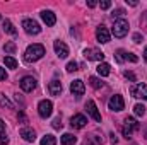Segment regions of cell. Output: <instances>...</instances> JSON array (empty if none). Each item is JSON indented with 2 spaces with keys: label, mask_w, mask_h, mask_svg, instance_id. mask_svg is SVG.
Returning <instances> with one entry per match:
<instances>
[{
  "label": "cell",
  "mask_w": 147,
  "mask_h": 145,
  "mask_svg": "<svg viewBox=\"0 0 147 145\" xmlns=\"http://www.w3.org/2000/svg\"><path fill=\"white\" fill-rule=\"evenodd\" d=\"M43 55H45V46L36 43V44L28 46V50L24 53V60L26 62H38L39 58H43Z\"/></svg>",
  "instance_id": "6da1fadb"
},
{
  "label": "cell",
  "mask_w": 147,
  "mask_h": 145,
  "mask_svg": "<svg viewBox=\"0 0 147 145\" xmlns=\"http://www.w3.org/2000/svg\"><path fill=\"white\" fill-rule=\"evenodd\" d=\"M111 31H113L115 38H125L127 33H128V22H127L125 19H116Z\"/></svg>",
  "instance_id": "7a4b0ae2"
},
{
  "label": "cell",
  "mask_w": 147,
  "mask_h": 145,
  "mask_svg": "<svg viewBox=\"0 0 147 145\" xmlns=\"http://www.w3.org/2000/svg\"><path fill=\"white\" fill-rule=\"evenodd\" d=\"M140 126H139V123L134 118H125V123H123V135H125V138H130L132 133L137 132Z\"/></svg>",
  "instance_id": "3957f363"
},
{
  "label": "cell",
  "mask_w": 147,
  "mask_h": 145,
  "mask_svg": "<svg viewBox=\"0 0 147 145\" xmlns=\"http://www.w3.org/2000/svg\"><path fill=\"white\" fill-rule=\"evenodd\" d=\"M38 113H39L41 118H50L51 113H53V104H51V101H48V99L39 101V104H38Z\"/></svg>",
  "instance_id": "277c9868"
},
{
  "label": "cell",
  "mask_w": 147,
  "mask_h": 145,
  "mask_svg": "<svg viewBox=\"0 0 147 145\" xmlns=\"http://www.w3.org/2000/svg\"><path fill=\"white\" fill-rule=\"evenodd\" d=\"M84 56H86V60H91V62H103L105 53L96 48H87V50H84Z\"/></svg>",
  "instance_id": "5b68a950"
},
{
  "label": "cell",
  "mask_w": 147,
  "mask_h": 145,
  "mask_svg": "<svg viewBox=\"0 0 147 145\" xmlns=\"http://www.w3.org/2000/svg\"><path fill=\"white\" fill-rule=\"evenodd\" d=\"M22 28H24V31L28 34H39L41 33L39 24H38L36 21H33V19H24L22 21Z\"/></svg>",
  "instance_id": "8992f818"
},
{
  "label": "cell",
  "mask_w": 147,
  "mask_h": 145,
  "mask_svg": "<svg viewBox=\"0 0 147 145\" xmlns=\"http://www.w3.org/2000/svg\"><path fill=\"white\" fill-rule=\"evenodd\" d=\"M108 106H110L111 111H123V108H125V101H123V97H121L120 94H116V96H111Z\"/></svg>",
  "instance_id": "52a82bcc"
},
{
  "label": "cell",
  "mask_w": 147,
  "mask_h": 145,
  "mask_svg": "<svg viewBox=\"0 0 147 145\" xmlns=\"http://www.w3.org/2000/svg\"><path fill=\"white\" fill-rule=\"evenodd\" d=\"M53 48H55V53H57V56L58 58H67L69 56V46L63 43V41H55L53 43Z\"/></svg>",
  "instance_id": "ba28073f"
},
{
  "label": "cell",
  "mask_w": 147,
  "mask_h": 145,
  "mask_svg": "<svg viewBox=\"0 0 147 145\" xmlns=\"http://www.w3.org/2000/svg\"><path fill=\"white\" fill-rule=\"evenodd\" d=\"M130 92L137 99H147V84H137V85H134Z\"/></svg>",
  "instance_id": "9c48e42d"
},
{
  "label": "cell",
  "mask_w": 147,
  "mask_h": 145,
  "mask_svg": "<svg viewBox=\"0 0 147 145\" xmlns=\"http://www.w3.org/2000/svg\"><path fill=\"white\" fill-rule=\"evenodd\" d=\"M70 92H72L75 97H80V96H84V92H86V85H84V82L82 80H74L72 84H70Z\"/></svg>",
  "instance_id": "30bf717a"
},
{
  "label": "cell",
  "mask_w": 147,
  "mask_h": 145,
  "mask_svg": "<svg viewBox=\"0 0 147 145\" xmlns=\"http://www.w3.org/2000/svg\"><path fill=\"white\" fill-rule=\"evenodd\" d=\"M86 109H87V113H89V116L94 119V121H101V113L98 111V106H96V103L94 101H87L86 103Z\"/></svg>",
  "instance_id": "8fae6325"
},
{
  "label": "cell",
  "mask_w": 147,
  "mask_h": 145,
  "mask_svg": "<svg viewBox=\"0 0 147 145\" xmlns=\"http://www.w3.org/2000/svg\"><path fill=\"white\" fill-rule=\"evenodd\" d=\"M21 89L24 92H33L36 89V80L33 77H22L21 79Z\"/></svg>",
  "instance_id": "7c38bea8"
},
{
  "label": "cell",
  "mask_w": 147,
  "mask_h": 145,
  "mask_svg": "<svg viewBox=\"0 0 147 145\" xmlns=\"http://www.w3.org/2000/svg\"><path fill=\"white\" fill-rule=\"evenodd\" d=\"M96 38H98V41L99 43H103V44H106V43H110V31H108V28L106 26H99L98 29H96Z\"/></svg>",
  "instance_id": "4fadbf2b"
},
{
  "label": "cell",
  "mask_w": 147,
  "mask_h": 145,
  "mask_svg": "<svg viewBox=\"0 0 147 145\" xmlns=\"http://www.w3.org/2000/svg\"><path fill=\"white\" fill-rule=\"evenodd\" d=\"M70 125H72L74 128H84L87 125V118L84 114H74L72 118H70Z\"/></svg>",
  "instance_id": "5bb4252c"
},
{
  "label": "cell",
  "mask_w": 147,
  "mask_h": 145,
  "mask_svg": "<svg viewBox=\"0 0 147 145\" xmlns=\"http://www.w3.org/2000/svg\"><path fill=\"white\" fill-rule=\"evenodd\" d=\"M41 19H43V22L46 26H55V22H57V17H55V14L51 10H43L41 12Z\"/></svg>",
  "instance_id": "9a60e30c"
},
{
  "label": "cell",
  "mask_w": 147,
  "mask_h": 145,
  "mask_svg": "<svg viewBox=\"0 0 147 145\" xmlns=\"http://www.w3.org/2000/svg\"><path fill=\"white\" fill-rule=\"evenodd\" d=\"M48 91H50V94L51 96H60L62 94V82L60 80H51L50 84H48Z\"/></svg>",
  "instance_id": "2e32d148"
},
{
  "label": "cell",
  "mask_w": 147,
  "mask_h": 145,
  "mask_svg": "<svg viewBox=\"0 0 147 145\" xmlns=\"http://www.w3.org/2000/svg\"><path fill=\"white\" fill-rule=\"evenodd\" d=\"M21 137L26 140V142H34L36 140V133H34V130L33 128H28V126H24V128H21Z\"/></svg>",
  "instance_id": "e0dca14e"
},
{
  "label": "cell",
  "mask_w": 147,
  "mask_h": 145,
  "mask_svg": "<svg viewBox=\"0 0 147 145\" xmlns=\"http://www.w3.org/2000/svg\"><path fill=\"white\" fill-rule=\"evenodd\" d=\"M2 28H3V31H5L7 34H10V36H16V34H17V29L14 28V24H12L9 19H5V21H3Z\"/></svg>",
  "instance_id": "ac0fdd59"
},
{
  "label": "cell",
  "mask_w": 147,
  "mask_h": 145,
  "mask_svg": "<svg viewBox=\"0 0 147 145\" xmlns=\"http://www.w3.org/2000/svg\"><path fill=\"white\" fill-rule=\"evenodd\" d=\"M96 70H98V73H99L101 77H108L110 72H111V67L108 65V63H105V62H103V63H99V65H98V68H96Z\"/></svg>",
  "instance_id": "d6986e66"
},
{
  "label": "cell",
  "mask_w": 147,
  "mask_h": 145,
  "mask_svg": "<svg viewBox=\"0 0 147 145\" xmlns=\"http://www.w3.org/2000/svg\"><path fill=\"white\" fill-rule=\"evenodd\" d=\"M77 142V137H74L72 133H63L62 137V145H74Z\"/></svg>",
  "instance_id": "ffe728a7"
},
{
  "label": "cell",
  "mask_w": 147,
  "mask_h": 145,
  "mask_svg": "<svg viewBox=\"0 0 147 145\" xmlns=\"http://www.w3.org/2000/svg\"><path fill=\"white\" fill-rule=\"evenodd\" d=\"M3 63H5L9 68H17V60H16L14 56H10V55H7V56L3 58Z\"/></svg>",
  "instance_id": "44dd1931"
},
{
  "label": "cell",
  "mask_w": 147,
  "mask_h": 145,
  "mask_svg": "<svg viewBox=\"0 0 147 145\" xmlns=\"http://www.w3.org/2000/svg\"><path fill=\"white\" fill-rule=\"evenodd\" d=\"M0 106H2V108H7V109L14 108V104L7 99V96H5V94H0Z\"/></svg>",
  "instance_id": "7402d4cb"
},
{
  "label": "cell",
  "mask_w": 147,
  "mask_h": 145,
  "mask_svg": "<svg viewBox=\"0 0 147 145\" xmlns=\"http://www.w3.org/2000/svg\"><path fill=\"white\" fill-rule=\"evenodd\" d=\"M41 145H57V138L53 135H45L41 138Z\"/></svg>",
  "instance_id": "603a6c76"
},
{
  "label": "cell",
  "mask_w": 147,
  "mask_h": 145,
  "mask_svg": "<svg viewBox=\"0 0 147 145\" xmlns=\"http://www.w3.org/2000/svg\"><path fill=\"white\" fill-rule=\"evenodd\" d=\"M115 56H116V62H118V63H123V62L127 60V51H125V50H118V51L115 53Z\"/></svg>",
  "instance_id": "cb8c5ba5"
},
{
  "label": "cell",
  "mask_w": 147,
  "mask_h": 145,
  "mask_svg": "<svg viewBox=\"0 0 147 145\" xmlns=\"http://www.w3.org/2000/svg\"><path fill=\"white\" fill-rule=\"evenodd\" d=\"M89 82H91V85H92L94 89H101V87L105 85V82H101V79H98V77H91Z\"/></svg>",
  "instance_id": "d4e9b609"
},
{
  "label": "cell",
  "mask_w": 147,
  "mask_h": 145,
  "mask_svg": "<svg viewBox=\"0 0 147 145\" xmlns=\"http://www.w3.org/2000/svg\"><path fill=\"white\" fill-rule=\"evenodd\" d=\"M134 111H135L137 116H144V114H146V106H142V104H135V106H134Z\"/></svg>",
  "instance_id": "484cf974"
},
{
  "label": "cell",
  "mask_w": 147,
  "mask_h": 145,
  "mask_svg": "<svg viewBox=\"0 0 147 145\" xmlns=\"http://www.w3.org/2000/svg\"><path fill=\"white\" fill-rule=\"evenodd\" d=\"M3 50H5L7 53H14V51H16V43H12V41L5 43V44H3Z\"/></svg>",
  "instance_id": "4316f807"
},
{
  "label": "cell",
  "mask_w": 147,
  "mask_h": 145,
  "mask_svg": "<svg viewBox=\"0 0 147 145\" xmlns=\"http://www.w3.org/2000/svg\"><path fill=\"white\" fill-rule=\"evenodd\" d=\"M77 70H79L77 62H69L67 63V72H77Z\"/></svg>",
  "instance_id": "83f0119b"
},
{
  "label": "cell",
  "mask_w": 147,
  "mask_h": 145,
  "mask_svg": "<svg viewBox=\"0 0 147 145\" xmlns=\"http://www.w3.org/2000/svg\"><path fill=\"white\" fill-rule=\"evenodd\" d=\"M111 15H113V19H115V17H121V15H125V10H123V9H116V10H113Z\"/></svg>",
  "instance_id": "f1b7e54d"
},
{
  "label": "cell",
  "mask_w": 147,
  "mask_h": 145,
  "mask_svg": "<svg viewBox=\"0 0 147 145\" xmlns=\"http://www.w3.org/2000/svg\"><path fill=\"white\" fill-rule=\"evenodd\" d=\"M62 126H63V125H62V119H60V118H55V119H53V128H55V130H60Z\"/></svg>",
  "instance_id": "f546056e"
},
{
  "label": "cell",
  "mask_w": 147,
  "mask_h": 145,
  "mask_svg": "<svg viewBox=\"0 0 147 145\" xmlns=\"http://www.w3.org/2000/svg\"><path fill=\"white\" fill-rule=\"evenodd\" d=\"M123 75H125V79H128V80H132V82L137 80V77H135V73L134 72H123Z\"/></svg>",
  "instance_id": "4dcf8cb0"
},
{
  "label": "cell",
  "mask_w": 147,
  "mask_h": 145,
  "mask_svg": "<svg viewBox=\"0 0 147 145\" xmlns=\"http://www.w3.org/2000/svg\"><path fill=\"white\" fill-rule=\"evenodd\" d=\"M99 5H101V9H105V10H106V9H110V7H111V2H110V0H103Z\"/></svg>",
  "instance_id": "1f68e13d"
},
{
  "label": "cell",
  "mask_w": 147,
  "mask_h": 145,
  "mask_svg": "<svg viewBox=\"0 0 147 145\" xmlns=\"http://www.w3.org/2000/svg\"><path fill=\"white\" fill-rule=\"evenodd\" d=\"M127 60H130V62H134V63H135V62H139V58H137L134 53H127Z\"/></svg>",
  "instance_id": "d6a6232c"
},
{
  "label": "cell",
  "mask_w": 147,
  "mask_h": 145,
  "mask_svg": "<svg viewBox=\"0 0 147 145\" xmlns=\"http://www.w3.org/2000/svg\"><path fill=\"white\" fill-rule=\"evenodd\" d=\"M9 144V138L5 135H0V145H7Z\"/></svg>",
  "instance_id": "836d02e7"
},
{
  "label": "cell",
  "mask_w": 147,
  "mask_h": 145,
  "mask_svg": "<svg viewBox=\"0 0 147 145\" xmlns=\"http://www.w3.org/2000/svg\"><path fill=\"white\" fill-rule=\"evenodd\" d=\"M5 79H7V72H5V68L0 67V80H5Z\"/></svg>",
  "instance_id": "e575fe53"
},
{
  "label": "cell",
  "mask_w": 147,
  "mask_h": 145,
  "mask_svg": "<svg viewBox=\"0 0 147 145\" xmlns=\"http://www.w3.org/2000/svg\"><path fill=\"white\" fill-rule=\"evenodd\" d=\"M134 41H135V43H140V41H142V36H140L139 33H135V34H134Z\"/></svg>",
  "instance_id": "d590c367"
},
{
  "label": "cell",
  "mask_w": 147,
  "mask_h": 145,
  "mask_svg": "<svg viewBox=\"0 0 147 145\" xmlns=\"http://www.w3.org/2000/svg\"><path fill=\"white\" fill-rule=\"evenodd\" d=\"M3 132H5V121H3V119H0V135H2Z\"/></svg>",
  "instance_id": "8d00e7d4"
},
{
  "label": "cell",
  "mask_w": 147,
  "mask_h": 145,
  "mask_svg": "<svg viewBox=\"0 0 147 145\" xmlns=\"http://www.w3.org/2000/svg\"><path fill=\"white\" fill-rule=\"evenodd\" d=\"M110 137H111V138H110V140H111V144H118V137H116L115 133H111Z\"/></svg>",
  "instance_id": "74e56055"
},
{
  "label": "cell",
  "mask_w": 147,
  "mask_h": 145,
  "mask_svg": "<svg viewBox=\"0 0 147 145\" xmlns=\"http://www.w3.org/2000/svg\"><path fill=\"white\" fill-rule=\"evenodd\" d=\"M19 119H21V121H28V119H26V114H24V113H19Z\"/></svg>",
  "instance_id": "f35d334b"
},
{
  "label": "cell",
  "mask_w": 147,
  "mask_h": 145,
  "mask_svg": "<svg viewBox=\"0 0 147 145\" xmlns=\"http://www.w3.org/2000/svg\"><path fill=\"white\" fill-rule=\"evenodd\" d=\"M87 7H96V2H94V0H89V2H87Z\"/></svg>",
  "instance_id": "ab89813d"
},
{
  "label": "cell",
  "mask_w": 147,
  "mask_h": 145,
  "mask_svg": "<svg viewBox=\"0 0 147 145\" xmlns=\"http://www.w3.org/2000/svg\"><path fill=\"white\" fill-rule=\"evenodd\" d=\"M144 60L147 62V46H146V50H144Z\"/></svg>",
  "instance_id": "60d3db41"
},
{
  "label": "cell",
  "mask_w": 147,
  "mask_h": 145,
  "mask_svg": "<svg viewBox=\"0 0 147 145\" xmlns=\"http://www.w3.org/2000/svg\"><path fill=\"white\" fill-rule=\"evenodd\" d=\"M146 138H147V132H146Z\"/></svg>",
  "instance_id": "b9f144b4"
}]
</instances>
